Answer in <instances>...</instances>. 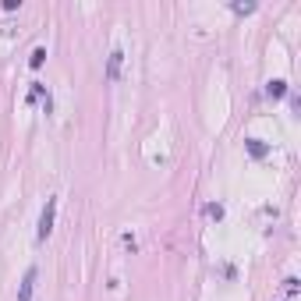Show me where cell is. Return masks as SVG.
<instances>
[{
	"mask_svg": "<svg viewBox=\"0 0 301 301\" xmlns=\"http://www.w3.org/2000/svg\"><path fill=\"white\" fill-rule=\"evenodd\" d=\"M121 64H124V53L114 50V53H110V60H106V82H117V78H121Z\"/></svg>",
	"mask_w": 301,
	"mask_h": 301,
	"instance_id": "7a4b0ae2",
	"label": "cell"
},
{
	"mask_svg": "<svg viewBox=\"0 0 301 301\" xmlns=\"http://www.w3.org/2000/svg\"><path fill=\"white\" fill-rule=\"evenodd\" d=\"M284 287H287V294H298V280H294V277H287Z\"/></svg>",
	"mask_w": 301,
	"mask_h": 301,
	"instance_id": "30bf717a",
	"label": "cell"
},
{
	"mask_svg": "<svg viewBox=\"0 0 301 301\" xmlns=\"http://www.w3.org/2000/svg\"><path fill=\"white\" fill-rule=\"evenodd\" d=\"M234 14H255V4H231Z\"/></svg>",
	"mask_w": 301,
	"mask_h": 301,
	"instance_id": "9c48e42d",
	"label": "cell"
},
{
	"mask_svg": "<svg viewBox=\"0 0 301 301\" xmlns=\"http://www.w3.org/2000/svg\"><path fill=\"white\" fill-rule=\"evenodd\" d=\"M245 149H248V156H252V160H262V156L270 153V145H266V142H259V138H245Z\"/></svg>",
	"mask_w": 301,
	"mask_h": 301,
	"instance_id": "277c9868",
	"label": "cell"
},
{
	"mask_svg": "<svg viewBox=\"0 0 301 301\" xmlns=\"http://www.w3.org/2000/svg\"><path fill=\"white\" fill-rule=\"evenodd\" d=\"M43 60H46V50H43V46H35V50H32V57H28V67H43Z\"/></svg>",
	"mask_w": 301,
	"mask_h": 301,
	"instance_id": "52a82bcc",
	"label": "cell"
},
{
	"mask_svg": "<svg viewBox=\"0 0 301 301\" xmlns=\"http://www.w3.org/2000/svg\"><path fill=\"white\" fill-rule=\"evenodd\" d=\"M53 220H57V199H46V206L39 213V227H35V241H46L53 234Z\"/></svg>",
	"mask_w": 301,
	"mask_h": 301,
	"instance_id": "6da1fadb",
	"label": "cell"
},
{
	"mask_svg": "<svg viewBox=\"0 0 301 301\" xmlns=\"http://www.w3.org/2000/svg\"><path fill=\"white\" fill-rule=\"evenodd\" d=\"M35 277H39V273H35V266L25 273V280H21V287H18V301H32V291H35Z\"/></svg>",
	"mask_w": 301,
	"mask_h": 301,
	"instance_id": "3957f363",
	"label": "cell"
},
{
	"mask_svg": "<svg viewBox=\"0 0 301 301\" xmlns=\"http://www.w3.org/2000/svg\"><path fill=\"white\" fill-rule=\"evenodd\" d=\"M39 99H46V85H43V82H32V89H28V103H39Z\"/></svg>",
	"mask_w": 301,
	"mask_h": 301,
	"instance_id": "8992f818",
	"label": "cell"
},
{
	"mask_svg": "<svg viewBox=\"0 0 301 301\" xmlns=\"http://www.w3.org/2000/svg\"><path fill=\"white\" fill-rule=\"evenodd\" d=\"M206 216H209V220H223V206H220V202H209V206H206Z\"/></svg>",
	"mask_w": 301,
	"mask_h": 301,
	"instance_id": "ba28073f",
	"label": "cell"
},
{
	"mask_svg": "<svg viewBox=\"0 0 301 301\" xmlns=\"http://www.w3.org/2000/svg\"><path fill=\"white\" fill-rule=\"evenodd\" d=\"M0 7H4V11H18V7H21V0H4Z\"/></svg>",
	"mask_w": 301,
	"mask_h": 301,
	"instance_id": "8fae6325",
	"label": "cell"
},
{
	"mask_svg": "<svg viewBox=\"0 0 301 301\" xmlns=\"http://www.w3.org/2000/svg\"><path fill=\"white\" fill-rule=\"evenodd\" d=\"M266 96H270V99H284V96H287V82H284V78L266 82Z\"/></svg>",
	"mask_w": 301,
	"mask_h": 301,
	"instance_id": "5b68a950",
	"label": "cell"
}]
</instances>
